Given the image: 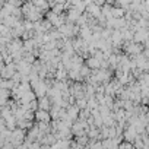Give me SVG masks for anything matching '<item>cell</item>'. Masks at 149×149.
<instances>
[{
    "instance_id": "5",
    "label": "cell",
    "mask_w": 149,
    "mask_h": 149,
    "mask_svg": "<svg viewBox=\"0 0 149 149\" xmlns=\"http://www.w3.org/2000/svg\"><path fill=\"white\" fill-rule=\"evenodd\" d=\"M16 69L21 74H24V76H29L31 72H32V64H29L25 60H21L19 63H16Z\"/></svg>"
},
{
    "instance_id": "2",
    "label": "cell",
    "mask_w": 149,
    "mask_h": 149,
    "mask_svg": "<svg viewBox=\"0 0 149 149\" xmlns=\"http://www.w3.org/2000/svg\"><path fill=\"white\" fill-rule=\"evenodd\" d=\"M48 89H50L48 84H47L45 81H40V84H38V85L34 88V92H35L37 98L40 100V98H42V97H47V92H48Z\"/></svg>"
},
{
    "instance_id": "10",
    "label": "cell",
    "mask_w": 149,
    "mask_h": 149,
    "mask_svg": "<svg viewBox=\"0 0 149 149\" xmlns=\"http://www.w3.org/2000/svg\"><path fill=\"white\" fill-rule=\"evenodd\" d=\"M0 86H2V89L13 91L18 85L15 84V81H13V79H2V82H0Z\"/></svg>"
},
{
    "instance_id": "3",
    "label": "cell",
    "mask_w": 149,
    "mask_h": 149,
    "mask_svg": "<svg viewBox=\"0 0 149 149\" xmlns=\"http://www.w3.org/2000/svg\"><path fill=\"white\" fill-rule=\"evenodd\" d=\"M137 136H139V134H137L136 129L127 124V127L124 129V133H123L124 142H129V143H134V140H136V137H137Z\"/></svg>"
},
{
    "instance_id": "9",
    "label": "cell",
    "mask_w": 149,
    "mask_h": 149,
    "mask_svg": "<svg viewBox=\"0 0 149 149\" xmlns=\"http://www.w3.org/2000/svg\"><path fill=\"white\" fill-rule=\"evenodd\" d=\"M38 104H40V110H44V111H48V113H50V110H51V107H53V101H51L48 97L40 98V100H38Z\"/></svg>"
},
{
    "instance_id": "6",
    "label": "cell",
    "mask_w": 149,
    "mask_h": 149,
    "mask_svg": "<svg viewBox=\"0 0 149 149\" xmlns=\"http://www.w3.org/2000/svg\"><path fill=\"white\" fill-rule=\"evenodd\" d=\"M84 13H81L79 10H76L74 8H70L67 12H66V16H67V22H70V24H76L78 21H79V18L82 16Z\"/></svg>"
},
{
    "instance_id": "7",
    "label": "cell",
    "mask_w": 149,
    "mask_h": 149,
    "mask_svg": "<svg viewBox=\"0 0 149 149\" xmlns=\"http://www.w3.org/2000/svg\"><path fill=\"white\" fill-rule=\"evenodd\" d=\"M35 121H37V123H41V121H44V123H51L53 118H51V116H50L48 111L38 110V111L35 113Z\"/></svg>"
},
{
    "instance_id": "8",
    "label": "cell",
    "mask_w": 149,
    "mask_h": 149,
    "mask_svg": "<svg viewBox=\"0 0 149 149\" xmlns=\"http://www.w3.org/2000/svg\"><path fill=\"white\" fill-rule=\"evenodd\" d=\"M85 64L94 72V70H100L101 69V61L98 60V58H95L94 56H91V57H88L86 60H85Z\"/></svg>"
},
{
    "instance_id": "1",
    "label": "cell",
    "mask_w": 149,
    "mask_h": 149,
    "mask_svg": "<svg viewBox=\"0 0 149 149\" xmlns=\"http://www.w3.org/2000/svg\"><path fill=\"white\" fill-rule=\"evenodd\" d=\"M16 73H18V69H16L15 63H12V64L2 63V79H13Z\"/></svg>"
},
{
    "instance_id": "4",
    "label": "cell",
    "mask_w": 149,
    "mask_h": 149,
    "mask_svg": "<svg viewBox=\"0 0 149 149\" xmlns=\"http://www.w3.org/2000/svg\"><path fill=\"white\" fill-rule=\"evenodd\" d=\"M86 13H88L92 19H98V18H101V16H102V8L97 6V5H95V2H92V3L86 8Z\"/></svg>"
}]
</instances>
